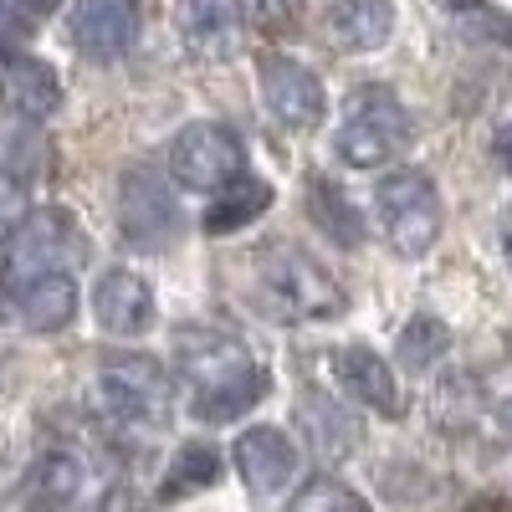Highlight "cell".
Here are the masks:
<instances>
[{"label": "cell", "instance_id": "obj_1", "mask_svg": "<svg viewBox=\"0 0 512 512\" xmlns=\"http://www.w3.org/2000/svg\"><path fill=\"white\" fill-rule=\"evenodd\" d=\"M251 303L277 323H323L344 308V292L297 246H267L251 267Z\"/></svg>", "mask_w": 512, "mask_h": 512}, {"label": "cell", "instance_id": "obj_2", "mask_svg": "<svg viewBox=\"0 0 512 512\" xmlns=\"http://www.w3.org/2000/svg\"><path fill=\"white\" fill-rule=\"evenodd\" d=\"M410 134H415L410 108L390 88H364L349 98L344 123H338V154L354 169H379L410 144Z\"/></svg>", "mask_w": 512, "mask_h": 512}, {"label": "cell", "instance_id": "obj_3", "mask_svg": "<svg viewBox=\"0 0 512 512\" xmlns=\"http://www.w3.org/2000/svg\"><path fill=\"white\" fill-rule=\"evenodd\" d=\"M379 226L400 256H425L441 236V195L425 169H395L374 190Z\"/></svg>", "mask_w": 512, "mask_h": 512}, {"label": "cell", "instance_id": "obj_4", "mask_svg": "<svg viewBox=\"0 0 512 512\" xmlns=\"http://www.w3.org/2000/svg\"><path fill=\"white\" fill-rule=\"evenodd\" d=\"M246 169V149L221 123H190L169 149V175L185 190H221Z\"/></svg>", "mask_w": 512, "mask_h": 512}, {"label": "cell", "instance_id": "obj_5", "mask_svg": "<svg viewBox=\"0 0 512 512\" xmlns=\"http://www.w3.org/2000/svg\"><path fill=\"white\" fill-rule=\"evenodd\" d=\"M72 251H77L72 221L62 210H41V216H31L26 226L11 231V251H6V262H0V287L21 292L41 272H57L62 256H72Z\"/></svg>", "mask_w": 512, "mask_h": 512}, {"label": "cell", "instance_id": "obj_6", "mask_svg": "<svg viewBox=\"0 0 512 512\" xmlns=\"http://www.w3.org/2000/svg\"><path fill=\"white\" fill-rule=\"evenodd\" d=\"M103 400L123 420H164L169 415V374L149 354H108L103 359Z\"/></svg>", "mask_w": 512, "mask_h": 512}, {"label": "cell", "instance_id": "obj_7", "mask_svg": "<svg viewBox=\"0 0 512 512\" xmlns=\"http://www.w3.org/2000/svg\"><path fill=\"white\" fill-rule=\"evenodd\" d=\"M118 226L134 246H159L175 236L180 226V210H175V195L164 190V180L154 169H128L123 175V190H118Z\"/></svg>", "mask_w": 512, "mask_h": 512}, {"label": "cell", "instance_id": "obj_8", "mask_svg": "<svg viewBox=\"0 0 512 512\" xmlns=\"http://www.w3.org/2000/svg\"><path fill=\"white\" fill-rule=\"evenodd\" d=\"M72 41L82 57L118 62L139 41V0H77L72 6Z\"/></svg>", "mask_w": 512, "mask_h": 512}, {"label": "cell", "instance_id": "obj_9", "mask_svg": "<svg viewBox=\"0 0 512 512\" xmlns=\"http://www.w3.org/2000/svg\"><path fill=\"white\" fill-rule=\"evenodd\" d=\"M262 98L287 128L323 123V82L292 57H262Z\"/></svg>", "mask_w": 512, "mask_h": 512}, {"label": "cell", "instance_id": "obj_10", "mask_svg": "<svg viewBox=\"0 0 512 512\" xmlns=\"http://www.w3.org/2000/svg\"><path fill=\"white\" fill-rule=\"evenodd\" d=\"M180 31H185L195 57L226 62V57L241 52L246 6H241V0H180Z\"/></svg>", "mask_w": 512, "mask_h": 512}, {"label": "cell", "instance_id": "obj_11", "mask_svg": "<svg viewBox=\"0 0 512 512\" xmlns=\"http://www.w3.org/2000/svg\"><path fill=\"white\" fill-rule=\"evenodd\" d=\"M236 466H241V482L256 497H272L297 472V446L277 431V425H251L236 441Z\"/></svg>", "mask_w": 512, "mask_h": 512}, {"label": "cell", "instance_id": "obj_12", "mask_svg": "<svg viewBox=\"0 0 512 512\" xmlns=\"http://www.w3.org/2000/svg\"><path fill=\"white\" fill-rule=\"evenodd\" d=\"M175 344H180L185 374L200 384V390H210V384H226V379H241L246 369H256L251 354L236 344L231 333H221V328H180Z\"/></svg>", "mask_w": 512, "mask_h": 512}, {"label": "cell", "instance_id": "obj_13", "mask_svg": "<svg viewBox=\"0 0 512 512\" xmlns=\"http://www.w3.org/2000/svg\"><path fill=\"white\" fill-rule=\"evenodd\" d=\"M93 313L108 333H144L154 323V292L139 272H103L98 277V292H93Z\"/></svg>", "mask_w": 512, "mask_h": 512}, {"label": "cell", "instance_id": "obj_14", "mask_svg": "<svg viewBox=\"0 0 512 512\" xmlns=\"http://www.w3.org/2000/svg\"><path fill=\"white\" fill-rule=\"evenodd\" d=\"M333 369H338V384H344L359 405H369L374 415H400V384L374 349H364V344L338 349Z\"/></svg>", "mask_w": 512, "mask_h": 512}, {"label": "cell", "instance_id": "obj_15", "mask_svg": "<svg viewBox=\"0 0 512 512\" xmlns=\"http://www.w3.org/2000/svg\"><path fill=\"white\" fill-rule=\"evenodd\" d=\"M328 31L344 52H374L395 31V6L390 0H338L328 16Z\"/></svg>", "mask_w": 512, "mask_h": 512}, {"label": "cell", "instance_id": "obj_16", "mask_svg": "<svg viewBox=\"0 0 512 512\" xmlns=\"http://www.w3.org/2000/svg\"><path fill=\"white\" fill-rule=\"evenodd\" d=\"M6 103H11V113H21V118H47V113H57V103H62V82H57V72L41 62V57H11L6 62Z\"/></svg>", "mask_w": 512, "mask_h": 512}, {"label": "cell", "instance_id": "obj_17", "mask_svg": "<svg viewBox=\"0 0 512 512\" xmlns=\"http://www.w3.org/2000/svg\"><path fill=\"white\" fill-rule=\"evenodd\" d=\"M16 308H21V323L36 328V333H57L72 323L77 313V287L67 272H41L36 282H26L16 292Z\"/></svg>", "mask_w": 512, "mask_h": 512}, {"label": "cell", "instance_id": "obj_18", "mask_svg": "<svg viewBox=\"0 0 512 512\" xmlns=\"http://www.w3.org/2000/svg\"><path fill=\"white\" fill-rule=\"evenodd\" d=\"M267 205H272V190H267L262 180H251V175L241 180V175H236L231 185H221L216 200L205 205V221H200V226H205L210 236H226V231H241L246 221H256Z\"/></svg>", "mask_w": 512, "mask_h": 512}, {"label": "cell", "instance_id": "obj_19", "mask_svg": "<svg viewBox=\"0 0 512 512\" xmlns=\"http://www.w3.org/2000/svg\"><path fill=\"white\" fill-rule=\"evenodd\" d=\"M216 482H221V451L205 446V441H185V446L175 451V461H169L159 497H164V502H180V497L205 492V487H216Z\"/></svg>", "mask_w": 512, "mask_h": 512}, {"label": "cell", "instance_id": "obj_20", "mask_svg": "<svg viewBox=\"0 0 512 512\" xmlns=\"http://www.w3.org/2000/svg\"><path fill=\"white\" fill-rule=\"evenodd\" d=\"M267 395V374L262 369H246L241 379H226V384H210V390L195 395V420H210V425H221V420H236L246 415L256 400Z\"/></svg>", "mask_w": 512, "mask_h": 512}, {"label": "cell", "instance_id": "obj_21", "mask_svg": "<svg viewBox=\"0 0 512 512\" xmlns=\"http://www.w3.org/2000/svg\"><path fill=\"white\" fill-rule=\"evenodd\" d=\"M31 123L36 118H21V113H16V123H0V175H11L21 185L47 169V139Z\"/></svg>", "mask_w": 512, "mask_h": 512}, {"label": "cell", "instance_id": "obj_22", "mask_svg": "<svg viewBox=\"0 0 512 512\" xmlns=\"http://www.w3.org/2000/svg\"><path fill=\"white\" fill-rule=\"evenodd\" d=\"M308 210H313V221L328 231V241L333 246H359L364 241V221H359V210H354V200L338 190V185H328V180H313L308 185Z\"/></svg>", "mask_w": 512, "mask_h": 512}, {"label": "cell", "instance_id": "obj_23", "mask_svg": "<svg viewBox=\"0 0 512 512\" xmlns=\"http://www.w3.org/2000/svg\"><path fill=\"white\" fill-rule=\"evenodd\" d=\"M77 487H82V466H77L72 456H62V451L41 456V461L31 466V477H26L31 507H67V502L77 497Z\"/></svg>", "mask_w": 512, "mask_h": 512}, {"label": "cell", "instance_id": "obj_24", "mask_svg": "<svg viewBox=\"0 0 512 512\" xmlns=\"http://www.w3.org/2000/svg\"><path fill=\"white\" fill-rule=\"evenodd\" d=\"M303 425H308V441H313V451H318L323 461H338V456L354 446L349 415L338 410V405H328V400H318V395L303 400Z\"/></svg>", "mask_w": 512, "mask_h": 512}, {"label": "cell", "instance_id": "obj_25", "mask_svg": "<svg viewBox=\"0 0 512 512\" xmlns=\"http://www.w3.org/2000/svg\"><path fill=\"white\" fill-rule=\"evenodd\" d=\"M451 349V328L441 318H410L400 328V364L405 369H431Z\"/></svg>", "mask_w": 512, "mask_h": 512}, {"label": "cell", "instance_id": "obj_26", "mask_svg": "<svg viewBox=\"0 0 512 512\" xmlns=\"http://www.w3.org/2000/svg\"><path fill=\"white\" fill-rule=\"evenodd\" d=\"M287 512H369L359 492H349L344 482H333V477H313L303 492L292 497Z\"/></svg>", "mask_w": 512, "mask_h": 512}, {"label": "cell", "instance_id": "obj_27", "mask_svg": "<svg viewBox=\"0 0 512 512\" xmlns=\"http://www.w3.org/2000/svg\"><path fill=\"white\" fill-rule=\"evenodd\" d=\"M21 221H26V185L11 180V175H0V241H6Z\"/></svg>", "mask_w": 512, "mask_h": 512}, {"label": "cell", "instance_id": "obj_28", "mask_svg": "<svg viewBox=\"0 0 512 512\" xmlns=\"http://www.w3.org/2000/svg\"><path fill=\"white\" fill-rule=\"evenodd\" d=\"M466 36H472V41H497V47L512 52V16H502V11H482V16L466 21Z\"/></svg>", "mask_w": 512, "mask_h": 512}, {"label": "cell", "instance_id": "obj_29", "mask_svg": "<svg viewBox=\"0 0 512 512\" xmlns=\"http://www.w3.org/2000/svg\"><path fill=\"white\" fill-rule=\"evenodd\" d=\"M52 11H57V0H0V16L16 26H41Z\"/></svg>", "mask_w": 512, "mask_h": 512}, {"label": "cell", "instance_id": "obj_30", "mask_svg": "<svg viewBox=\"0 0 512 512\" xmlns=\"http://www.w3.org/2000/svg\"><path fill=\"white\" fill-rule=\"evenodd\" d=\"M98 512H149V502H144L134 487H128V482H118V487H108V492H103Z\"/></svg>", "mask_w": 512, "mask_h": 512}, {"label": "cell", "instance_id": "obj_31", "mask_svg": "<svg viewBox=\"0 0 512 512\" xmlns=\"http://www.w3.org/2000/svg\"><path fill=\"white\" fill-rule=\"evenodd\" d=\"M492 154H497V164L507 169V175H512V118L497 128V139H492Z\"/></svg>", "mask_w": 512, "mask_h": 512}, {"label": "cell", "instance_id": "obj_32", "mask_svg": "<svg viewBox=\"0 0 512 512\" xmlns=\"http://www.w3.org/2000/svg\"><path fill=\"white\" fill-rule=\"evenodd\" d=\"M492 420H497V431H502V436L512 441V400H502V405L492 410Z\"/></svg>", "mask_w": 512, "mask_h": 512}, {"label": "cell", "instance_id": "obj_33", "mask_svg": "<svg viewBox=\"0 0 512 512\" xmlns=\"http://www.w3.org/2000/svg\"><path fill=\"white\" fill-rule=\"evenodd\" d=\"M436 6H446V11H477L482 0H436Z\"/></svg>", "mask_w": 512, "mask_h": 512}, {"label": "cell", "instance_id": "obj_34", "mask_svg": "<svg viewBox=\"0 0 512 512\" xmlns=\"http://www.w3.org/2000/svg\"><path fill=\"white\" fill-rule=\"evenodd\" d=\"M466 512H512V507H502V502H477V507H466Z\"/></svg>", "mask_w": 512, "mask_h": 512}, {"label": "cell", "instance_id": "obj_35", "mask_svg": "<svg viewBox=\"0 0 512 512\" xmlns=\"http://www.w3.org/2000/svg\"><path fill=\"white\" fill-rule=\"evenodd\" d=\"M502 241H507V251H512V210H507V221H502Z\"/></svg>", "mask_w": 512, "mask_h": 512}]
</instances>
